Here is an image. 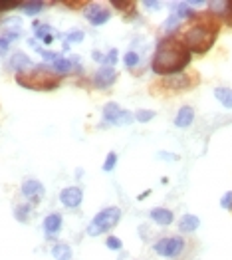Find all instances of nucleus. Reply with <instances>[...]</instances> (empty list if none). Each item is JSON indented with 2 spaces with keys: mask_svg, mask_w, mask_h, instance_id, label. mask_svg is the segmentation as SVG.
Instances as JSON below:
<instances>
[{
  "mask_svg": "<svg viewBox=\"0 0 232 260\" xmlns=\"http://www.w3.org/2000/svg\"><path fill=\"white\" fill-rule=\"evenodd\" d=\"M220 207L226 209V211H232V191H228V193L222 195V199H220Z\"/></svg>",
  "mask_w": 232,
  "mask_h": 260,
  "instance_id": "28",
  "label": "nucleus"
},
{
  "mask_svg": "<svg viewBox=\"0 0 232 260\" xmlns=\"http://www.w3.org/2000/svg\"><path fill=\"white\" fill-rule=\"evenodd\" d=\"M50 32H52V28H50L48 24H38V22L34 24V34H36V38H42L44 40Z\"/></svg>",
  "mask_w": 232,
  "mask_h": 260,
  "instance_id": "23",
  "label": "nucleus"
},
{
  "mask_svg": "<svg viewBox=\"0 0 232 260\" xmlns=\"http://www.w3.org/2000/svg\"><path fill=\"white\" fill-rule=\"evenodd\" d=\"M218 36V22L214 20V16H205L203 20L189 26L183 34H181V42L185 44V48L194 54H205L212 48V44Z\"/></svg>",
  "mask_w": 232,
  "mask_h": 260,
  "instance_id": "2",
  "label": "nucleus"
},
{
  "mask_svg": "<svg viewBox=\"0 0 232 260\" xmlns=\"http://www.w3.org/2000/svg\"><path fill=\"white\" fill-rule=\"evenodd\" d=\"M198 224H201V218L198 217H194V215H183L181 222H179V229H181V233H194L198 229Z\"/></svg>",
  "mask_w": 232,
  "mask_h": 260,
  "instance_id": "16",
  "label": "nucleus"
},
{
  "mask_svg": "<svg viewBox=\"0 0 232 260\" xmlns=\"http://www.w3.org/2000/svg\"><path fill=\"white\" fill-rule=\"evenodd\" d=\"M189 64L190 52L175 34H169L157 44V50L151 60V70L157 76H173V74H181Z\"/></svg>",
  "mask_w": 232,
  "mask_h": 260,
  "instance_id": "1",
  "label": "nucleus"
},
{
  "mask_svg": "<svg viewBox=\"0 0 232 260\" xmlns=\"http://www.w3.org/2000/svg\"><path fill=\"white\" fill-rule=\"evenodd\" d=\"M185 248V240L181 237H171V239H161L155 244V252L165 258H177Z\"/></svg>",
  "mask_w": 232,
  "mask_h": 260,
  "instance_id": "5",
  "label": "nucleus"
},
{
  "mask_svg": "<svg viewBox=\"0 0 232 260\" xmlns=\"http://www.w3.org/2000/svg\"><path fill=\"white\" fill-rule=\"evenodd\" d=\"M72 68H74V62H70V60H65V58H58V60L54 62V70H56L58 74H68V72H72Z\"/></svg>",
  "mask_w": 232,
  "mask_h": 260,
  "instance_id": "20",
  "label": "nucleus"
},
{
  "mask_svg": "<svg viewBox=\"0 0 232 260\" xmlns=\"http://www.w3.org/2000/svg\"><path fill=\"white\" fill-rule=\"evenodd\" d=\"M44 193H46L44 185L40 181H36V179H28V181L22 183V195L26 197V199H30V201H34V203H38L44 197Z\"/></svg>",
  "mask_w": 232,
  "mask_h": 260,
  "instance_id": "9",
  "label": "nucleus"
},
{
  "mask_svg": "<svg viewBox=\"0 0 232 260\" xmlns=\"http://www.w3.org/2000/svg\"><path fill=\"white\" fill-rule=\"evenodd\" d=\"M121 111H123V109L119 108L117 104H113V102L106 104V108H104V125H106V123L115 125L117 119H119V115H121Z\"/></svg>",
  "mask_w": 232,
  "mask_h": 260,
  "instance_id": "14",
  "label": "nucleus"
},
{
  "mask_svg": "<svg viewBox=\"0 0 232 260\" xmlns=\"http://www.w3.org/2000/svg\"><path fill=\"white\" fill-rule=\"evenodd\" d=\"M60 201H62L63 207H68V209H76V207L82 205L84 193H82L80 187H65L62 193H60Z\"/></svg>",
  "mask_w": 232,
  "mask_h": 260,
  "instance_id": "8",
  "label": "nucleus"
},
{
  "mask_svg": "<svg viewBox=\"0 0 232 260\" xmlns=\"http://www.w3.org/2000/svg\"><path fill=\"white\" fill-rule=\"evenodd\" d=\"M20 8L24 10V14H28V16H36V14L42 12L44 2H24V4H20Z\"/></svg>",
  "mask_w": 232,
  "mask_h": 260,
  "instance_id": "19",
  "label": "nucleus"
},
{
  "mask_svg": "<svg viewBox=\"0 0 232 260\" xmlns=\"http://www.w3.org/2000/svg\"><path fill=\"white\" fill-rule=\"evenodd\" d=\"M192 121H194V109L190 108V106H183V108L179 109L177 117H175V125L183 129V127H189Z\"/></svg>",
  "mask_w": 232,
  "mask_h": 260,
  "instance_id": "12",
  "label": "nucleus"
},
{
  "mask_svg": "<svg viewBox=\"0 0 232 260\" xmlns=\"http://www.w3.org/2000/svg\"><path fill=\"white\" fill-rule=\"evenodd\" d=\"M10 68H12L14 72H18V74H24L28 68H32V60H30L26 54L16 52V54L10 58Z\"/></svg>",
  "mask_w": 232,
  "mask_h": 260,
  "instance_id": "13",
  "label": "nucleus"
},
{
  "mask_svg": "<svg viewBox=\"0 0 232 260\" xmlns=\"http://www.w3.org/2000/svg\"><path fill=\"white\" fill-rule=\"evenodd\" d=\"M34 48L38 50V54L42 56L44 60H52V62H56L58 58H62V56H60V54H56V52H46V50H42V48H38V46H34Z\"/></svg>",
  "mask_w": 232,
  "mask_h": 260,
  "instance_id": "26",
  "label": "nucleus"
},
{
  "mask_svg": "<svg viewBox=\"0 0 232 260\" xmlns=\"http://www.w3.org/2000/svg\"><path fill=\"white\" fill-rule=\"evenodd\" d=\"M16 82H18L22 87L36 89V91H50V89L60 86V78H56L46 66H38V68L30 70V72L18 74Z\"/></svg>",
  "mask_w": 232,
  "mask_h": 260,
  "instance_id": "3",
  "label": "nucleus"
},
{
  "mask_svg": "<svg viewBox=\"0 0 232 260\" xmlns=\"http://www.w3.org/2000/svg\"><path fill=\"white\" fill-rule=\"evenodd\" d=\"M85 18L91 22L93 26H102V24H106V22L111 18V14H109V10H106V8H102V6H97V4H91V6L85 10Z\"/></svg>",
  "mask_w": 232,
  "mask_h": 260,
  "instance_id": "10",
  "label": "nucleus"
},
{
  "mask_svg": "<svg viewBox=\"0 0 232 260\" xmlns=\"http://www.w3.org/2000/svg\"><path fill=\"white\" fill-rule=\"evenodd\" d=\"M151 218L159 224V226H169L173 222V213L169 209H153L151 211Z\"/></svg>",
  "mask_w": 232,
  "mask_h": 260,
  "instance_id": "15",
  "label": "nucleus"
},
{
  "mask_svg": "<svg viewBox=\"0 0 232 260\" xmlns=\"http://www.w3.org/2000/svg\"><path fill=\"white\" fill-rule=\"evenodd\" d=\"M143 6H145L147 10H159V8H161V2H157V0L151 2V0H147V2H143Z\"/></svg>",
  "mask_w": 232,
  "mask_h": 260,
  "instance_id": "33",
  "label": "nucleus"
},
{
  "mask_svg": "<svg viewBox=\"0 0 232 260\" xmlns=\"http://www.w3.org/2000/svg\"><path fill=\"white\" fill-rule=\"evenodd\" d=\"M28 213H30V207L28 205H22L16 209V218L20 220V222H26L28 220Z\"/></svg>",
  "mask_w": 232,
  "mask_h": 260,
  "instance_id": "27",
  "label": "nucleus"
},
{
  "mask_svg": "<svg viewBox=\"0 0 232 260\" xmlns=\"http://www.w3.org/2000/svg\"><path fill=\"white\" fill-rule=\"evenodd\" d=\"M82 40H84V32H80V30H74V32H70V34L65 36V46H63V48L68 50L72 42H82Z\"/></svg>",
  "mask_w": 232,
  "mask_h": 260,
  "instance_id": "22",
  "label": "nucleus"
},
{
  "mask_svg": "<svg viewBox=\"0 0 232 260\" xmlns=\"http://www.w3.org/2000/svg\"><path fill=\"white\" fill-rule=\"evenodd\" d=\"M119 220H121V209L119 207H107L104 211H100L93 217V220L89 222L87 235L89 237H100V235H104L107 231H111Z\"/></svg>",
  "mask_w": 232,
  "mask_h": 260,
  "instance_id": "4",
  "label": "nucleus"
},
{
  "mask_svg": "<svg viewBox=\"0 0 232 260\" xmlns=\"http://www.w3.org/2000/svg\"><path fill=\"white\" fill-rule=\"evenodd\" d=\"M214 98H216L224 108L232 109V89L230 87H216V89H214Z\"/></svg>",
  "mask_w": 232,
  "mask_h": 260,
  "instance_id": "17",
  "label": "nucleus"
},
{
  "mask_svg": "<svg viewBox=\"0 0 232 260\" xmlns=\"http://www.w3.org/2000/svg\"><path fill=\"white\" fill-rule=\"evenodd\" d=\"M52 42H54V36H52V34H48V36L44 38V44H52Z\"/></svg>",
  "mask_w": 232,
  "mask_h": 260,
  "instance_id": "35",
  "label": "nucleus"
},
{
  "mask_svg": "<svg viewBox=\"0 0 232 260\" xmlns=\"http://www.w3.org/2000/svg\"><path fill=\"white\" fill-rule=\"evenodd\" d=\"M194 76H187V74H175V76H169L163 80V86L169 87V89H175V91H183V89H189V87H194L196 80H190Z\"/></svg>",
  "mask_w": 232,
  "mask_h": 260,
  "instance_id": "6",
  "label": "nucleus"
},
{
  "mask_svg": "<svg viewBox=\"0 0 232 260\" xmlns=\"http://www.w3.org/2000/svg\"><path fill=\"white\" fill-rule=\"evenodd\" d=\"M52 256L56 260H72V248L63 242H58L52 246Z\"/></svg>",
  "mask_w": 232,
  "mask_h": 260,
  "instance_id": "18",
  "label": "nucleus"
},
{
  "mask_svg": "<svg viewBox=\"0 0 232 260\" xmlns=\"http://www.w3.org/2000/svg\"><path fill=\"white\" fill-rule=\"evenodd\" d=\"M153 117H155V111H153V109H139V111L135 113V119L141 121V123H147Z\"/></svg>",
  "mask_w": 232,
  "mask_h": 260,
  "instance_id": "21",
  "label": "nucleus"
},
{
  "mask_svg": "<svg viewBox=\"0 0 232 260\" xmlns=\"http://www.w3.org/2000/svg\"><path fill=\"white\" fill-rule=\"evenodd\" d=\"M115 163H117V155H115L113 151L107 153L106 163H104V171H106V173H109V171H113V169H115Z\"/></svg>",
  "mask_w": 232,
  "mask_h": 260,
  "instance_id": "24",
  "label": "nucleus"
},
{
  "mask_svg": "<svg viewBox=\"0 0 232 260\" xmlns=\"http://www.w3.org/2000/svg\"><path fill=\"white\" fill-rule=\"evenodd\" d=\"M131 121H133V115H131V113H129V111H125V109H123V111H121V115H119V119H117V123H115V125H129V123H131Z\"/></svg>",
  "mask_w": 232,
  "mask_h": 260,
  "instance_id": "29",
  "label": "nucleus"
},
{
  "mask_svg": "<svg viewBox=\"0 0 232 260\" xmlns=\"http://www.w3.org/2000/svg\"><path fill=\"white\" fill-rule=\"evenodd\" d=\"M107 248L111 250H121V240L117 237H107Z\"/></svg>",
  "mask_w": 232,
  "mask_h": 260,
  "instance_id": "30",
  "label": "nucleus"
},
{
  "mask_svg": "<svg viewBox=\"0 0 232 260\" xmlns=\"http://www.w3.org/2000/svg\"><path fill=\"white\" fill-rule=\"evenodd\" d=\"M224 22L232 26V0H228V4H226V12H224Z\"/></svg>",
  "mask_w": 232,
  "mask_h": 260,
  "instance_id": "32",
  "label": "nucleus"
},
{
  "mask_svg": "<svg viewBox=\"0 0 232 260\" xmlns=\"http://www.w3.org/2000/svg\"><path fill=\"white\" fill-rule=\"evenodd\" d=\"M123 62H125L127 68H135V66L139 64V56H137V52H127L125 58H123Z\"/></svg>",
  "mask_w": 232,
  "mask_h": 260,
  "instance_id": "25",
  "label": "nucleus"
},
{
  "mask_svg": "<svg viewBox=\"0 0 232 260\" xmlns=\"http://www.w3.org/2000/svg\"><path fill=\"white\" fill-rule=\"evenodd\" d=\"M115 80H117V72H115L113 68H109V66L100 68V70L93 74V86L100 87V89H106V87L113 86Z\"/></svg>",
  "mask_w": 232,
  "mask_h": 260,
  "instance_id": "7",
  "label": "nucleus"
},
{
  "mask_svg": "<svg viewBox=\"0 0 232 260\" xmlns=\"http://www.w3.org/2000/svg\"><path fill=\"white\" fill-rule=\"evenodd\" d=\"M44 231H46L48 237L58 235V233L62 231V215H60V213H52V215H48V217L44 218Z\"/></svg>",
  "mask_w": 232,
  "mask_h": 260,
  "instance_id": "11",
  "label": "nucleus"
},
{
  "mask_svg": "<svg viewBox=\"0 0 232 260\" xmlns=\"http://www.w3.org/2000/svg\"><path fill=\"white\" fill-rule=\"evenodd\" d=\"M104 62H106L109 68H113V64L117 62V50H111L107 56H104Z\"/></svg>",
  "mask_w": 232,
  "mask_h": 260,
  "instance_id": "31",
  "label": "nucleus"
},
{
  "mask_svg": "<svg viewBox=\"0 0 232 260\" xmlns=\"http://www.w3.org/2000/svg\"><path fill=\"white\" fill-rule=\"evenodd\" d=\"M93 60H97V62H104V56H102L100 52H93Z\"/></svg>",
  "mask_w": 232,
  "mask_h": 260,
  "instance_id": "34",
  "label": "nucleus"
}]
</instances>
